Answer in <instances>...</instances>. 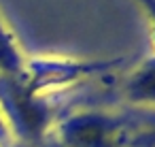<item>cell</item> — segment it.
I'll use <instances>...</instances> for the list:
<instances>
[{"instance_id": "6da1fadb", "label": "cell", "mask_w": 155, "mask_h": 147, "mask_svg": "<svg viewBox=\"0 0 155 147\" xmlns=\"http://www.w3.org/2000/svg\"><path fill=\"white\" fill-rule=\"evenodd\" d=\"M117 64H119V60L83 62V60H72V58H32V60H26V64L17 77L32 92L38 94L41 90H51V87L83 79L89 75H98Z\"/></svg>"}, {"instance_id": "7a4b0ae2", "label": "cell", "mask_w": 155, "mask_h": 147, "mask_svg": "<svg viewBox=\"0 0 155 147\" xmlns=\"http://www.w3.org/2000/svg\"><path fill=\"white\" fill-rule=\"evenodd\" d=\"M36 96L38 94L32 92L17 75L0 77V100H2L11 119L30 138H36L49 119L47 107Z\"/></svg>"}, {"instance_id": "3957f363", "label": "cell", "mask_w": 155, "mask_h": 147, "mask_svg": "<svg viewBox=\"0 0 155 147\" xmlns=\"http://www.w3.org/2000/svg\"><path fill=\"white\" fill-rule=\"evenodd\" d=\"M110 134H113L110 119L96 113L70 117L62 126L64 147H106Z\"/></svg>"}, {"instance_id": "277c9868", "label": "cell", "mask_w": 155, "mask_h": 147, "mask_svg": "<svg viewBox=\"0 0 155 147\" xmlns=\"http://www.w3.org/2000/svg\"><path fill=\"white\" fill-rule=\"evenodd\" d=\"M123 92L132 102H155V56L142 60L127 75Z\"/></svg>"}, {"instance_id": "5b68a950", "label": "cell", "mask_w": 155, "mask_h": 147, "mask_svg": "<svg viewBox=\"0 0 155 147\" xmlns=\"http://www.w3.org/2000/svg\"><path fill=\"white\" fill-rule=\"evenodd\" d=\"M26 64V56L17 47L13 34L9 32L7 24L0 17V73L5 75H19Z\"/></svg>"}, {"instance_id": "8992f818", "label": "cell", "mask_w": 155, "mask_h": 147, "mask_svg": "<svg viewBox=\"0 0 155 147\" xmlns=\"http://www.w3.org/2000/svg\"><path fill=\"white\" fill-rule=\"evenodd\" d=\"M138 5L144 9L147 17H149V24H151V39H153V45H155V0H138Z\"/></svg>"}, {"instance_id": "52a82bcc", "label": "cell", "mask_w": 155, "mask_h": 147, "mask_svg": "<svg viewBox=\"0 0 155 147\" xmlns=\"http://www.w3.org/2000/svg\"><path fill=\"white\" fill-rule=\"evenodd\" d=\"M5 138V119H2V115H0V141Z\"/></svg>"}]
</instances>
